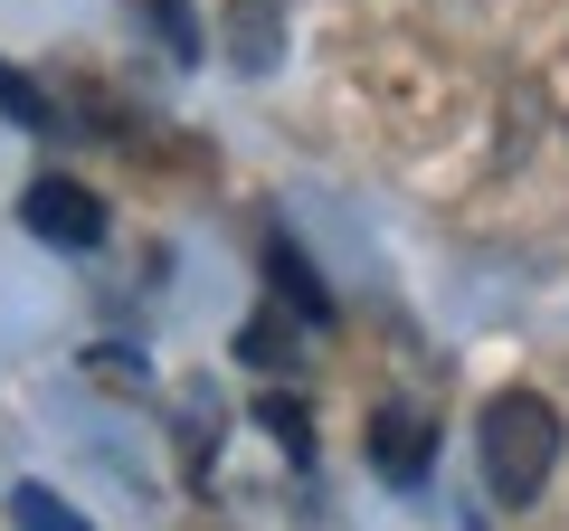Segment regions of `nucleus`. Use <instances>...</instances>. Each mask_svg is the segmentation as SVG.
Instances as JSON below:
<instances>
[{"instance_id":"9d476101","label":"nucleus","mask_w":569,"mask_h":531,"mask_svg":"<svg viewBox=\"0 0 569 531\" xmlns=\"http://www.w3.org/2000/svg\"><path fill=\"white\" fill-rule=\"evenodd\" d=\"M0 114H10V123H29V133H58V104H48L39 96V86H29V77H10V67H0Z\"/></svg>"},{"instance_id":"7ed1b4c3","label":"nucleus","mask_w":569,"mask_h":531,"mask_svg":"<svg viewBox=\"0 0 569 531\" xmlns=\"http://www.w3.org/2000/svg\"><path fill=\"white\" fill-rule=\"evenodd\" d=\"M370 465L389 474V484H427V465H437V418L427 409H370Z\"/></svg>"},{"instance_id":"39448f33","label":"nucleus","mask_w":569,"mask_h":531,"mask_svg":"<svg viewBox=\"0 0 569 531\" xmlns=\"http://www.w3.org/2000/svg\"><path fill=\"white\" fill-rule=\"evenodd\" d=\"M228 58L247 77H266L284 58V0H228Z\"/></svg>"},{"instance_id":"423d86ee","label":"nucleus","mask_w":569,"mask_h":531,"mask_svg":"<svg viewBox=\"0 0 569 531\" xmlns=\"http://www.w3.org/2000/svg\"><path fill=\"white\" fill-rule=\"evenodd\" d=\"M238 361L247 370H295V361H305V323H295L284 304H257L238 323Z\"/></svg>"},{"instance_id":"6e6552de","label":"nucleus","mask_w":569,"mask_h":531,"mask_svg":"<svg viewBox=\"0 0 569 531\" xmlns=\"http://www.w3.org/2000/svg\"><path fill=\"white\" fill-rule=\"evenodd\" d=\"M10 522H20V531H96L86 512H67V493H48V484H20V493H10Z\"/></svg>"},{"instance_id":"0eeeda50","label":"nucleus","mask_w":569,"mask_h":531,"mask_svg":"<svg viewBox=\"0 0 569 531\" xmlns=\"http://www.w3.org/2000/svg\"><path fill=\"white\" fill-rule=\"evenodd\" d=\"M257 418H266V437H276L295 465H313V418H305V399H295V389H266Z\"/></svg>"},{"instance_id":"f03ea898","label":"nucleus","mask_w":569,"mask_h":531,"mask_svg":"<svg viewBox=\"0 0 569 531\" xmlns=\"http://www.w3.org/2000/svg\"><path fill=\"white\" fill-rule=\"evenodd\" d=\"M20 219H29V238H48V247H104V200L86 181H67V171H39V181L20 190Z\"/></svg>"},{"instance_id":"20e7f679","label":"nucleus","mask_w":569,"mask_h":531,"mask_svg":"<svg viewBox=\"0 0 569 531\" xmlns=\"http://www.w3.org/2000/svg\"><path fill=\"white\" fill-rule=\"evenodd\" d=\"M266 275H276V304L295 313V323H332V294H323V275L305 266V247L284 238V228H266Z\"/></svg>"},{"instance_id":"f257e3e1","label":"nucleus","mask_w":569,"mask_h":531,"mask_svg":"<svg viewBox=\"0 0 569 531\" xmlns=\"http://www.w3.org/2000/svg\"><path fill=\"white\" fill-rule=\"evenodd\" d=\"M475 455H485L493 503L531 512L541 484H550V465H560V409H550L541 389H493L485 418H475Z\"/></svg>"},{"instance_id":"1a4fd4ad","label":"nucleus","mask_w":569,"mask_h":531,"mask_svg":"<svg viewBox=\"0 0 569 531\" xmlns=\"http://www.w3.org/2000/svg\"><path fill=\"white\" fill-rule=\"evenodd\" d=\"M142 20H152V39L171 48V58H200V20H190V0H142Z\"/></svg>"}]
</instances>
